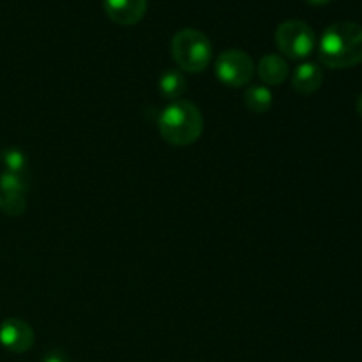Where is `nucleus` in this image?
Returning <instances> with one entry per match:
<instances>
[{
	"label": "nucleus",
	"instance_id": "1",
	"mask_svg": "<svg viewBox=\"0 0 362 362\" xmlns=\"http://www.w3.org/2000/svg\"><path fill=\"white\" fill-rule=\"evenodd\" d=\"M322 64L331 69H349L362 64V27L352 21H338L327 27L318 45Z\"/></svg>",
	"mask_w": 362,
	"mask_h": 362
},
{
	"label": "nucleus",
	"instance_id": "2",
	"mask_svg": "<svg viewBox=\"0 0 362 362\" xmlns=\"http://www.w3.org/2000/svg\"><path fill=\"white\" fill-rule=\"evenodd\" d=\"M159 133L166 144L175 147L193 145L204 133V115L194 103L177 99L163 108L159 115Z\"/></svg>",
	"mask_w": 362,
	"mask_h": 362
},
{
	"label": "nucleus",
	"instance_id": "3",
	"mask_svg": "<svg viewBox=\"0 0 362 362\" xmlns=\"http://www.w3.org/2000/svg\"><path fill=\"white\" fill-rule=\"evenodd\" d=\"M172 57L186 73H202L212 59V45L204 32L182 28L172 39Z\"/></svg>",
	"mask_w": 362,
	"mask_h": 362
},
{
	"label": "nucleus",
	"instance_id": "4",
	"mask_svg": "<svg viewBox=\"0 0 362 362\" xmlns=\"http://www.w3.org/2000/svg\"><path fill=\"white\" fill-rule=\"evenodd\" d=\"M274 41L283 55L292 60H303L313 53L317 46V35L313 28L304 21L286 20L276 28Z\"/></svg>",
	"mask_w": 362,
	"mask_h": 362
},
{
	"label": "nucleus",
	"instance_id": "5",
	"mask_svg": "<svg viewBox=\"0 0 362 362\" xmlns=\"http://www.w3.org/2000/svg\"><path fill=\"white\" fill-rule=\"evenodd\" d=\"M255 73L253 59L240 49H226L216 60V76L228 87H244Z\"/></svg>",
	"mask_w": 362,
	"mask_h": 362
},
{
	"label": "nucleus",
	"instance_id": "6",
	"mask_svg": "<svg viewBox=\"0 0 362 362\" xmlns=\"http://www.w3.org/2000/svg\"><path fill=\"white\" fill-rule=\"evenodd\" d=\"M34 329L20 318H9L0 325V343L13 354L28 352L34 345Z\"/></svg>",
	"mask_w": 362,
	"mask_h": 362
},
{
	"label": "nucleus",
	"instance_id": "7",
	"mask_svg": "<svg viewBox=\"0 0 362 362\" xmlns=\"http://www.w3.org/2000/svg\"><path fill=\"white\" fill-rule=\"evenodd\" d=\"M105 11L113 23L131 27L144 20L147 0H105Z\"/></svg>",
	"mask_w": 362,
	"mask_h": 362
},
{
	"label": "nucleus",
	"instance_id": "8",
	"mask_svg": "<svg viewBox=\"0 0 362 362\" xmlns=\"http://www.w3.org/2000/svg\"><path fill=\"white\" fill-rule=\"evenodd\" d=\"M324 83V71L318 64L304 62L293 71L292 87L297 94L310 95L315 94Z\"/></svg>",
	"mask_w": 362,
	"mask_h": 362
},
{
	"label": "nucleus",
	"instance_id": "9",
	"mask_svg": "<svg viewBox=\"0 0 362 362\" xmlns=\"http://www.w3.org/2000/svg\"><path fill=\"white\" fill-rule=\"evenodd\" d=\"M258 76L265 85H281L288 76V64L281 55L269 53L258 62Z\"/></svg>",
	"mask_w": 362,
	"mask_h": 362
},
{
	"label": "nucleus",
	"instance_id": "10",
	"mask_svg": "<svg viewBox=\"0 0 362 362\" xmlns=\"http://www.w3.org/2000/svg\"><path fill=\"white\" fill-rule=\"evenodd\" d=\"M187 90V81L184 74L177 69H166L159 78V94L170 101H177Z\"/></svg>",
	"mask_w": 362,
	"mask_h": 362
},
{
	"label": "nucleus",
	"instance_id": "11",
	"mask_svg": "<svg viewBox=\"0 0 362 362\" xmlns=\"http://www.w3.org/2000/svg\"><path fill=\"white\" fill-rule=\"evenodd\" d=\"M244 105L253 113H267L272 106V92L265 85L250 87L244 94Z\"/></svg>",
	"mask_w": 362,
	"mask_h": 362
},
{
	"label": "nucleus",
	"instance_id": "12",
	"mask_svg": "<svg viewBox=\"0 0 362 362\" xmlns=\"http://www.w3.org/2000/svg\"><path fill=\"white\" fill-rule=\"evenodd\" d=\"M0 159H2V165L6 168V172L16 173V175H25V172H27L28 159L25 156V152L20 151V148H6L2 152V156H0Z\"/></svg>",
	"mask_w": 362,
	"mask_h": 362
},
{
	"label": "nucleus",
	"instance_id": "13",
	"mask_svg": "<svg viewBox=\"0 0 362 362\" xmlns=\"http://www.w3.org/2000/svg\"><path fill=\"white\" fill-rule=\"evenodd\" d=\"M0 209L7 216H20L27 209V198L23 193H9L0 197Z\"/></svg>",
	"mask_w": 362,
	"mask_h": 362
},
{
	"label": "nucleus",
	"instance_id": "14",
	"mask_svg": "<svg viewBox=\"0 0 362 362\" xmlns=\"http://www.w3.org/2000/svg\"><path fill=\"white\" fill-rule=\"evenodd\" d=\"M0 191L2 194L9 193H23L27 191V179L25 175H16V173L4 172L0 175Z\"/></svg>",
	"mask_w": 362,
	"mask_h": 362
},
{
	"label": "nucleus",
	"instance_id": "15",
	"mask_svg": "<svg viewBox=\"0 0 362 362\" xmlns=\"http://www.w3.org/2000/svg\"><path fill=\"white\" fill-rule=\"evenodd\" d=\"M42 362H69V359L62 352H59V350H53V352L46 354Z\"/></svg>",
	"mask_w": 362,
	"mask_h": 362
},
{
	"label": "nucleus",
	"instance_id": "16",
	"mask_svg": "<svg viewBox=\"0 0 362 362\" xmlns=\"http://www.w3.org/2000/svg\"><path fill=\"white\" fill-rule=\"evenodd\" d=\"M306 2L310 4V6L318 7V6H325V4H329V2H331V0H306Z\"/></svg>",
	"mask_w": 362,
	"mask_h": 362
},
{
	"label": "nucleus",
	"instance_id": "17",
	"mask_svg": "<svg viewBox=\"0 0 362 362\" xmlns=\"http://www.w3.org/2000/svg\"><path fill=\"white\" fill-rule=\"evenodd\" d=\"M357 113H359V117L362 119V94L359 95V99H357Z\"/></svg>",
	"mask_w": 362,
	"mask_h": 362
}]
</instances>
